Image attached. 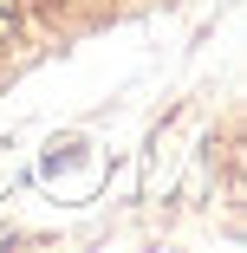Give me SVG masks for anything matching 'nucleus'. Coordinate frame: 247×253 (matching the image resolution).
Here are the masks:
<instances>
[{"instance_id":"f257e3e1","label":"nucleus","mask_w":247,"mask_h":253,"mask_svg":"<svg viewBox=\"0 0 247 253\" xmlns=\"http://www.w3.org/2000/svg\"><path fill=\"white\" fill-rule=\"evenodd\" d=\"M7 7H13V0H0V20H7Z\"/></svg>"}]
</instances>
